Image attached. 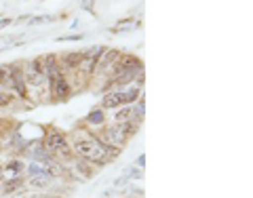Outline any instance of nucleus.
Masks as SVG:
<instances>
[{"label":"nucleus","instance_id":"nucleus-4","mask_svg":"<svg viewBox=\"0 0 253 198\" xmlns=\"http://www.w3.org/2000/svg\"><path fill=\"white\" fill-rule=\"evenodd\" d=\"M23 80H26V84L32 86V89H41V86L46 84L42 57H36L23 66Z\"/></svg>","mask_w":253,"mask_h":198},{"label":"nucleus","instance_id":"nucleus-11","mask_svg":"<svg viewBox=\"0 0 253 198\" xmlns=\"http://www.w3.org/2000/svg\"><path fill=\"white\" fill-rule=\"evenodd\" d=\"M114 122H133V106H121V108H116Z\"/></svg>","mask_w":253,"mask_h":198},{"label":"nucleus","instance_id":"nucleus-16","mask_svg":"<svg viewBox=\"0 0 253 198\" xmlns=\"http://www.w3.org/2000/svg\"><path fill=\"white\" fill-rule=\"evenodd\" d=\"M83 34H68V36H59L57 40L59 42H76V40H83Z\"/></svg>","mask_w":253,"mask_h":198},{"label":"nucleus","instance_id":"nucleus-13","mask_svg":"<svg viewBox=\"0 0 253 198\" xmlns=\"http://www.w3.org/2000/svg\"><path fill=\"white\" fill-rule=\"evenodd\" d=\"M15 101V93L13 91H0V108H6Z\"/></svg>","mask_w":253,"mask_h":198},{"label":"nucleus","instance_id":"nucleus-9","mask_svg":"<svg viewBox=\"0 0 253 198\" xmlns=\"http://www.w3.org/2000/svg\"><path fill=\"white\" fill-rule=\"evenodd\" d=\"M28 186H30L32 190H38V192H46V190L53 186V177H51L46 171L36 173V175L28 177Z\"/></svg>","mask_w":253,"mask_h":198},{"label":"nucleus","instance_id":"nucleus-2","mask_svg":"<svg viewBox=\"0 0 253 198\" xmlns=\"http://www.w3.org/2000/svg\"><path fill=\"white\" fill-rule=\"evenodd\" d=\"M137 129H139L137 122H112L110 126H106V124L101 126V133L97 137L110 148L123 150L126 146V141L137 133Z\"/></svg>","mask_w":253,"mask_h":198},{"label":"nucleus","instance_id":"nucleus-1","mask_svg":"<svg viewBox=\"0 0 253 198\" xmlns=\"http://www.w3.org/2000/svg\"><path fill=\"white\" fill-rule=\"evenodd\" d=\"M72 154H76L83 160H89L91 164H97V167H106L110 162L108 158V146L101 141L93 131H76L74 139L70 144Z\"/></svg>","mask_w":253,"mask_h":198},{"label":"nucleus","instance_id":"nucleus-3","mask_svg":"<svg viewBox=\"0 0 253 198\" xmlns=\"http://www.w3.org/2000/svg\"><path fill=\"white\" fill-rule=\"evenodd\" d=\"M42 148H44L49 154H53V156H59V154L70 156V154H72V150H70L68 135H66L63 131H55V129L46 133V137H44V141H42Z\"/></svg>","mask_w":253,"mask_h":198},{"label":"nucleus","instance_id":"nucleus-10","mask_svg":"<svg viewBox=\"0 0 253 198\" xmlns=\"http://www.w3.org/2000/svg\"><path fill=\"white\" fill-rule=\"evenodd\" d=\"M106 110H101V108H93L89 114L84 116V124L86 126H95V129H101V126L106 124Z\"/></svg>","mask_w":253,"mask_h":198},{"label":"nucleus","instance_id":"nucleus-20","mask_svg":"<svg viewBox=\"0 0 253 198\" xmlns=\"http://www.w3.org/2000/svg\"><path fill=\"white\" fill-rule=\"evenodd\" d=\"M11 23H13V19H11V17H6V19H0V30H2V28H9Z\"/></svg>","mask_w":253,"mask_h":198},{"label":"nucleus","instance_id":"nucleus-7","mask_svg":"<svg viewBox=\"0 0 253 198\" xmlns=\"http://www.w3.org/2000/svg\"><path fill=\"white\" fill-rule=\"evenodd\" d=\"M121 51H116V49H104V53L99 55V61H97V72H106V74H110V70H112L114 66H116V61H118V57H121Z\"/></svg>","mask_w":253,"mask_h":198},{"label":"nucleus","instance_id":"nucleus-6","mask_svg":"<svg viewBox=\"0 0 253 198\" xmlns=\"http://www.w3.org/2000/svg\"><path fill=\"white\" fill-rule=\"evenodd\" d=\"M42 66H44V76H46V84L53 82L57 76L63 74V70L59 66V55L55 53H46L42 57Z\"/></svg>","mask_w":253,"mask_h":198},{"label":"nucleus","instance_id":"nucleus-17","mask_svg":"<svg viewBox=\"0 0 253 198\" xmlns=\"http://www.w3.org/2000/svg\"><path fill=\"white\" fill-rule=\"evenodd\" d=\"M28 198H61L59 194H49V192H34V194H30Z\"/></svg>","mask_w":253,"mask_h":198},{"label":"nucleus","instance_id":"nucleus-5","mask_svg":"<svg viewBox=\"0 0 253 198\" xmlns=\"http://www.w3.org/2000/svg\"><path fill=\"white\" fill-rule=\"evenodd\" d=\"M49 89H51L53 97L59 99V101H68L70 95H72V84H70V80H68L66 74H61V76L55 78L53 82H49Z\"/></svg>","mask_w":253,"mask_h":198},{"label":"nucleus","instance_id":"nucleus-14","mask_svg":"<svg viewBox=\"0 0 253 198\" xmlns=\"http://www.w3.org/2000/svg\"><path fill=\"white\" fill-rule=\"evenodd\" d=\"M9 82V63H0V84Z\"/></svg>","mask_w":253,"mask_h":198},{"label":"nucleus","instance_id":"nucleus-12","mask_svg":"<svg viewBox=\"0 0 253 198\" xmlns=\"http://www.w3.org/2000/svg\"><path fill=\"white\" fill-rule=\"evenodd\" d=\"M23 184H26V181H23L21 177H15V179H9V181H6V184L2 186V192H4V194H11V192H15V190H19V188H23Z\"/></svg>","mask_w":253,"mask_h":198},{"label":"nucleus","instance_id":"nucleus-18","mask_svg":"<svg viewBox=\"0 0 253 198\" xmlns=\"http://www.w3.org/2000/svg\"><path fill=\"white\" fill-rule=\"evenodd\" d=\"M53 19H55L53 15H42V17H32V19H30V23L34 26V23H44V21H53Z\"/></svg>","mask_w":253,"mask_h":198},{"label":"nucleus","instance_id":"nucleus-8","mask_svg":"<svg viewBox=\"0 0 253 198\" xmlns=\"http://www.w3.org/2000/svg\"><path fill=\"white\" fill-rule=\"evenodd\" d=\"M81 59H83V51H68V53H63L59 57V66L63 70V74H66V70H70V72H76Z\"/></svg>","mask_w":253,"mask_h":198},{"label":"nucleus","instance_id":"nucleus-15","mask_svg":"<svg viewBox=\"0 0 253 198\" xmlns=\"http://www.w3.org/2000/svg\"><path fill=\"white\" fill-rule=\"evenodd\" d=\"M78 4H81V9L86 11V13L95 11V0H78Z\"/></svg>","mask_w":253,"mask_h":198},{"label":"nucleus","instance_id":"nucleus-19","mask_svg":"<svg viewBox=\"0 0 253 198\" xmlns=\"http://www.w3.org/2000/svg\"><path fill=\"white\" fill-rule=\"evenodd\" d=\"M133 167H135V169H144V167H146V154H139Z\"/></svg>","mask_w":253,"mask_h":198},{"label":"nucleus","instance_id":"nucleus-21","mask_svg":"<svg viewBox=\"0 0 253 198\" xmlns=\"http://www.w3.org/2000/svg\"><path fill=\"white\" fill-rule=\"evenodd\" d=\"M2 177H4V169H2V164H0V181H2Z\"/></svg>","mask_w":253,"mask_h":198}]
</instances>
